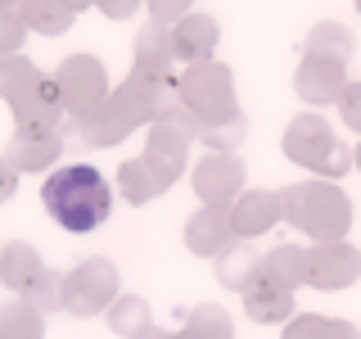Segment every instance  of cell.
<instances>
[{"label": "cell", "instance_id": "1", "mask_svg": "<svg viewBox=\"0 0 361 339\" xmlns=\"http://www.w3.org/2000/svg\"><path fill=\"white\" fill-rule=\"evenodd\" d=\"M41 203L54 218V226H63V231H73V235H90V231H99L113 213V186L99 167L68 163V167H54V172L45 177Z\"/></svg>", "mask_w": 361, "mask_h": 339}, {"label": "cell", "instance_id": "2", "mask_svg": "<svg viewBox=\"0 0 361 339\" xmlns=\"http://www.w3.org/2000/svg\"><path fill=\"white\" fill-rule=\"evenodd\" d=\"M280 222H289L293 231H302L312 244L343 240L353 231V199L338 190V181H293L280 190Z\"/></svg>", "mask_w": 361, "mask_h": 339}, {"label": "cell", "instance_id": "3", "mask_svg": "<svg viewBox=\"0 0 361 339\" xmlns=\"http://www.w3.org/2000/svg\"><path fill=\"white\" fill-rule=\"evenodd\" d=\"M280 150H285L289 163L307 167V172L321 177V181H338L343 172L357 167L353 150L338 141L334 127L321 118V113H298V118H289L285 136H280Z\"/></svg>", "mask_w": 361, "mask_h": 339}, {"label": "cell", "instance_id": "4", "mask_svg": "<svg viewBox=\"0 0 361 339\" xmlns=\"http://www.w3.org/2000/svg\"><path fill=\"white\" fill-rule=\"evenodd\" d=\"M176 95L180 105L203 122H217V118H231L240 113V100H235V73L217 59H203V64H190L185 73L176 77Z\"/></svg>", "mask_w": 361, "mask_h": 339}, {"label": "cell", "instance_id": "5", "mask_svg": "<svg viewBox=\"0 0 361 339\" xmlns=\"http://www.w3.org/2000/svg\"><path fill=\"white\" fill-rule=\"evenodd\" d=\"M54 86H59L63 113H73V122L90 118L99 105H109V73L95 54H68V59L54 68Z\"/></svg>", "mask_w": 361, "mask_h": 339}, {"label": "cell", "instance_id": "6", "mask_svg": "<svg viewBox=\"0 0 361 339\" xmlns=\"http://www.w3.org/2000/svg\"><path fill=\"white\" fill-rule=\"evenodd\" d=\"M113 105L118 113L131 122V127H149V122L163 113L167 105H176V77H163V73H145V68L131 64V73L113 86Z\"/></svg>", "mask_w": 361, "mask_h": 339}, {"label": "cell", "instance_id": "7", "mask_svg": "<svg viewBox=\"0 0 361 339\" xmlns=\"http://www.w3.org/2000/svg\"><path fill=\"white\" fill-rule=\"evenodd\" d=\"M118 299V267L109 258H82L63 276V312L73 316H99L109 312V303Z\"/></svg>", "mask_w": 361, "mask_h": 339}, {"label": "cell", "instance_id": "8", "mask_svg": "<svg viewBox=\"0 0 361 339\" xmlns=\"http://www.w3.org/2000/svg\"><path fill=\"white\" fill-rule=\"evenodd\" d=\"M180 172H185V158H172V154H158V150H145L127 158V163L118 167V181H113V190L118 195H127L131 203H149L158 199L163 190H172Z\"/></svg>", "mask_w": 361, "mask_h": 339}, {"label": "cell", "instance_id": "9", "mask_svg": "<svg viewBox=\"0 0 361 339\" xmlns=\"http://www.w3.org/2000/svg\"><path fill=\"white\" fill-rule=\"evenodd\" d=\"M244 158L240 154H203L190 172V186H195L199 203H212V208H231L235 199L244 195Z\"/></svg>", "mask_w": 361, "mask_h": 339}, {"label": "cell", "instance_id": "10", "mask_svg": "<svg viewBox=\"0 0 361 339\" xmlns=\"http://www.w3.org/2000/svg\"><path fill=\"white\" fill-rule=\"evenodd\" d=\"M307 285L321 294H338V290H353L361 280V249L348 240H325L307 249Z\"/></svg>", "mask_w": 361, "mask_h": 339}, {"label": "cell", "instance_id": "11", "mask_svg": "<svg viewBox=\"0 0 361 339\" xmlns=\"http://www.w3.org/2000/svg\"><path fill=\"white\" fill-rule=\"evenodd\" d=\"M293 90H298L302 105L325 109L338 105V95L348 90V68L334 59H316V54H302L298 68H293Z\"/></svg>", "mask_w": 361, "mask_h": 339}, {"label": "cell", "instance_id": "12", "mask_svg": "<svg viewBox=\"0 0 361 339\" xmlns=\"http://www.w3.org/2000/svg\"><path fill=\"white\" fill-rule=\"evenodd\" d=\"M63 158V131H27L18 127L5 145V163L14 172H54V163Z\"/></svg>", "mask_w": 361, "mask_h": 339}, {"label": "cell", "instance_id": "13", "mask_svg": "<svg viewBox=\"0 0 361 339\" xmlns=\"http://www.w3.org/2000/svg\"><path fill=\"white\" fill-rule=\"evenodd\" d=\"M180 240L195 258H217L226 244L235 240V226H231V208H212V203H199L195 213L180 226Z\"/></svg>", "mask_w": 361, "mask_h": 339}, {"label": "cell", "instance_id": "14", "mask_svg": "<svg viewBox=\"0 0 361 339\" xmlns=\"http://www.w3.org/2000/svg\"><path fill=\"white\" fill-rule=\"evenodd\" d=\"M9 109H14V122H18V127H27V131H59V122H63L59 86H54V77H45V73L23 90Z\"/></svg>", "mask_w": 361, "mask_h": 339}, {"label": "cell", "instance_id": "15", "mask_svg": "<svg viewBox=\"0 0 361 339\" xmlns=\"http://www.w3.org/2000/svg\"><path fill=\"white\" fill-rule=\"evenodd\" d=\"M280 222V190H244L240 199L231 203V226H235V240H257V235L276 231Z\"/></svg>", "mask_w": 361, "mask_h": 339}, {"label": "cell", "instance_id": "16", "mask_svg": "<svg viewBox=\"0 0 361 339\" xmlns=\"http://www.w3.org/2000/svg\"><path fill=\"white\" fill-rule=\"evenodd\" d=\"M195 141H199V118H195V113H190V109L176 100V105H167V109L149 122V141H145V150H158V154L185 158Z\"/></svg>", "mask_w": 361, "mask_h": 339}, {"label": "cell", "instance_id": "17", "mask_svg": "<svg viewBox=\"0 0 361 339\" xmlns=\"http://www.w3.org/2000/svg\"><path fill=\"white\" fill-rule=\"evenodd\" d=\"M217 41H221V28H217V18H208V14H195L190 9L185 18L172 28V54L180 64H203V59H212V50H217Z\"/></svg>", "mask_w": 361, "mask_h": 339}, {"label": "cell", "instance_id": "18", "mask_svg": "<svg viewBox=\"0 0 361 339\" xmlns=\"http://www.w3.org/2000/svg\"><path fill=\"white\" fill-rule=\"evenodd\" d=\"M212 263H217L212 267L217 271V285L231 290V294H244L257 276H262V254L253 249V240H231Z\"/></svg>", "mask_w": 361, "mask_h": 339}, {"label": "cell", "instance_id": "19", "mask_svg": "<svg viewBox=\"0 0 361 339\" xmlns=\"http://www.w3.org/2000/svg\"><path fill=\"white\" fill-rule=\"evenodd\" d=\"M45 271H50V267L41 263V254L27 240H9L5 249H0V285H5L9 294H18V299L37 285Z\"/></svg>", "mask_w": 361, "mask_h": 339}, {"label": "cell", "instance_id": "20", "mask_svg": "<svg viewBox=\"0 0 361 339\" xmlns=\"http://www.w3.org/2000/svg\"><path fill=\"white\" fill-rule=\"evenodd\" d=\"M293 308H298V303H293V290L271 285L262 276L244 290V312H248V321H257V326H285L289 316H298Z\"/></svg>", "mask_w": 361, "mask_h": 339}, {"label": "cell", "instance_id": "21", "mask_svg": "<svg viewBox=\"0 0 361 339\" xmlns=\"http://www.w3.org/2000/svg\"><path fill=\"white\" fill-rule=\"evenodd\" d=\"M131 64L145 68V73L172 77V64H176V54H172V28H163V23H145V28L135 32V41H131Z\"/></svg>", "mask_w": 361, "mask_h": 339}, {"label": "cell", "instance_id": "22", "mask_svg": "<svg viewBox=\"0 0 361 339\" xmlns=\"http://www.w3.org/2000/svg\"><path fill=\"white\" fill-rule=\"evenodd\" d=\"M131 131H135V127L118 113V105H113V100H109V105H99L90 118L77 122V141L90 145V150H113V145H122Z\"/></svg>", "mask_w": 361, "mask_h": 339}, {"label": "cell", "instance_id": "23", "mask_svg": "<svg viewBox=\"0 0 361 339\" xmlns=\"http://www.w3.org/2000/svg\"><path fill=\"white\" fill-rule=\"evenodd\" d=\"M307 249L302 244H276L262 254V280H271V285H285V290H298L307 285Z\"/></svg>", "mask_w": 361, "mask_h": 339}, {"label": "cell", "instance_id": "24", "mask_svg": "<svg viewBox=\"0 0 361 339\" xmlns=\"http://www.w3.org/2000/svg\"><path fill=\"white\" fill-rule=\"evenodd\" d=\"M18 18L27 23V32H37V37H63V32L73 28L77 9L68 5V0H23Z\"/></svg>", "mask_w": 361, "mask_h": 339}, {"label": "cell", "instance_id": "25", "mask_svg": "<svg viewBox=\"0 0 361 339\" xmlns=\"http://www.w3.org/2000/svg\"><path fill=\"white\" fill-rule=\"evenodd\" d=\"M353 50H357L353 32H348L343 23H334V18L316 23V28L307 32V41H302V54H316V59H334V64H343V68H348V59H353Z\"/></svg>", "mask_w": 361, "mask_h": 339}, {"label": "cell", "instance_id": "26", "mask_svg": "<svg viewBox=\"0 0 361 339\" xmlns=\"http://www.w3.org/2000/svg\"><path fill=\"white\" fill-rule=\"evenodd\" d=\"M280 339H361V331L343 316H316V312H298L285 321Z\"/></svg>", "mask_w": 361, "mask_h": 339}, {"label": "cell", "instance_id": "27", "mask_svg": "<svg viewBox=\"0 0 361 339\" xmlns=\"http://www.w3.org/2000/svg\"><path fill=\"white\" fill-rule=\"evenodd\" d=\"M172 339H235V321L221 303H199V308H190L185 326Z\"/></svg>", "mask_w": 361, "mask_h": 339}, {"label": "cell", "instance_id": "28", "mask_svg": "<svg viewBox=\"0 0 361 339\" xmlns=\"http://www.w3.org/2000/svg\"><path fill=\"white\" fill-rule=\"evenodd\" d=\"M0 339H45V316L27 299L0 303Z\"/></svg>", "mask_w": 361, "mask_h": 339}, {"label": "cell", "instance_id": "29", "mask_svg": "<svg viewBox=\"0 0 361 339\" xmlns=\"http://www.w3.org/2000/svg\"><path fill=\"white\" fill-rule=\"evenodd\" d=\"M104 316H109V331L122 335V339H135L145 326H154V321H149V303H145L140 294H118V299L109 303Z\"/></svg>", "mask_w": 361, "mask_h": 339}, {"label": "cell", "instance_id": "30", "mask_svg": "<svg viewBox=\"0 0 361 339\" xmlns=\"http://www.w3.org/2000/svg\"><path fill=\"white\" fill-rule=\"evenodd\" d=\"M248 136V118H244V109L240 113H231V118H217V122H203L199 127V141L208 145L212 154H235V145H240Z\"/></svg>", "mask_w": 361, "mask_h": 339}, {"label": "cell", "instance_id": "31", "mask_svg": "<svg viewBox=\"0 0 361 339\" xmlns=\"http://www.w3.org/2000/svg\"><path fill=\"white\" fill-rule=\"evenodd\" d=\"M37 77H41V68L32 64V59H23V54H5V59H0V100L14 105L23 90L37 82Z\"/></svg>", "mask_w": 361, "mask_h": 339}, {"label": "cell", "instance_id": "32", "mask_svg": "<svg viewBox=\"0 0 361 339\" xmlns=\"http://www.w3.org/2000/svg\"><path fill=\"white\" fill-rule=\"evenodd\" d=\"M23 41H27V23L18 18V9H0V59L18 54Z\"/></svg>", "mask_w": 361, "mask_h": 339}, {"label": "cell", "instance_id": "33", "mask_svg": "<svg viewBox=\"0 0 361 339\" xmlns=\"http://www.w3.org/2000/svg\"><path fill=\"white\" fill-rule=\"evenodd\" d=\"M145 9H149V23H163V28H176L180 18L195 9V0H145Z\"/></svg>", "mask_w": 361, "mask_h": 339}, {"label": "cell", "instance_id": "34", "mask_svg": "<svg viewBox=\"0 0 361 339\" xmlns=\"http://www.w3.org/2000/svg\"><path fill=\"white\" fill-rule=\"evenodd\" d=\"M338 118L361 136V82H348V90L338 95Z\"/></svg>", "mask_w": 361, "mask_h": 339}, {"label": "cell", "instance_id": "35", "mask_svg": "<svg viewBox=\"0 0 361 339\" xmlns=\"http://www.w3.org/2000/svg\"><path fill=\"white\" fill-rule=\"evenodd\" d=\"M140 5L145 0H95V9L104 18H131V14H140Z\"/></svg>", "mask_w": 361, "mask_h": 339}, {"label": "cell", "instance_id": "36", "mask_svg": "<svg viewBox=\"0 0 361 339\" xmlns=\"http://www.w3.org/2000/svg\"><path fill=\"white\" fill-rule=\"evenodd\" d=\"M14 195H18V172L5 163V154H0V203H9Z\"/></svg>", "mask_w": 361, "mask_h": 339}, {"label": "cell", "instance_id": "37", "mask_svg": "<svg viewBox=\"0 0 361 339\" xmlns=\"http://www.w3.org/2000/svg\"><path fill=\"white\" fill-rule=\"evenodd\" d=\"M135 339H172V335H167V331H158V326H145V331L135 335Z\"/></svg>", "mask_w": 361, "mask_h": 339}, {"label": "cell", "instance_id": "38", "mask_svg": "<svg viewBox=\"0 0 361 339\" xmlns=\"http://www.w3.org/2000/svg\"><path fill=\"white\" fill-rule=\"evenodd\" d=\"M68 5H73L77 14H82V9H90V5H95V0H68Z\"/></svg>", "mask_w": 361, "mask_h": 339}, {"label": "cell", "instance_id": "39", "mask_svg": "<svg viewBox=\"0 0 361 339\" xmlns=\"http://www.w3.org/2000/svg\"><path fill=\"white\" fill-rule=\"evenodd\" d=\"M23 5V0H0V9H18Z\"/></svg>", "mask_w": 361, "mask_h": 339}, {"label": "cell", "instance_id": "40", "mask_svg": "<svg viewBox=\"0 0 361 339\" xmlns=\"http://www.w3.org/2000/svg\"><path fill=\"white\" fill-rule=\"evenodd\" d=\"M353 163H357V167H361V145H357V150H353Z\"/></svg>", "mask_w": 361, "mask_h": 339}, {"label": "cell", "instance_id": "41", "mask_svg": "<svg viewBox=\"0 0 361 339\" xmlns=\"http://www.w3.org/2000/svg\"><path fill=\"white\" fill-rule=\"evenodd\" d=\"M357 14H361V0H357Z\"/></svg>", "mask_w": 361, "mask_h": 339}]
</instances>
